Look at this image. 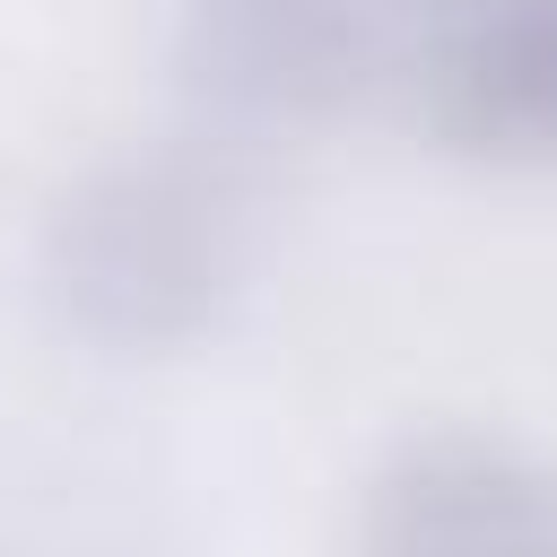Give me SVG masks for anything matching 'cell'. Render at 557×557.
Wrapping results in <instances>:
<instances>
[{
    "label": "cell",
    "mask_w": 557,
    "mask_h": 557,
    "mask_svg": "<svg viewBox=\"0 0 557 557\" xmlns=\"http://www.w3.org/2000/svg\"><path fill=\"white\" fill-rule=\"evenodd\" d=\"M392 78L444 148L557 165V0H409Z\"/></svg>",
    "instance_id": "cell-4"
},
{
    "label": "cell",
    "mask_w": 557,
    "mask_h": 557,
    "mask_svg": "<svg viewBox=\"0 0 557 557\" xmlns=\"http://www.w3.org/2000/svg\"><path fill=\"white\" fill-rule=\"evenodd\" d=\"M400 44L392 0H174L165 61L209 139H296L339 122Z\"/></svg>",
    "instance_id": "cell-2"
},
{
    "label": "cell",
    "mask_w": 557,
    "mask_h": 557,
    "mask_svg": "<svg viewBox=\"0 0 557 557\" xmlns=\"http://www.w3.org/2000/svg\"><path fill=\"white\" fill-rule=\"evenodd\" d=\"M348 557H557V479L496 426H409L357 479Z\"/></svg>",
    "instance_id": "cell-3"
},
{
    "label": "cell",
    "mask_w": 557,
    "mask_h": 557,
    "mask_svg": "<svg viewBox=\"0 0 557 557\" xmlns=\"http://www.w3.org/2000/svg\"><path fill=\"white\" fill-rule=\"evenodd\" d=\"M261 270V200L244 148L131 139L87 157L35 226V287L104 357L200 348Z\"/></svg>",
    "instance_id": "cell-1"
}]
</instances>
